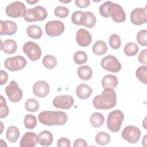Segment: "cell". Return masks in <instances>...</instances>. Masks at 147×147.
<instances>
[{
  "label": "cell",
  "instance_id": "1",
  "mask_svg": "<svg viewBox=\"0 0 147 147\" xmlns=\"http://www.w3.org/2000/svg\"><path fill=\"white\" fill-rule=\"evenodd\" d=\"M100 14L106 18L111 17L117 23H121L126 20V14L121 6L112 1H106L99 9Z\"/></svg>",
  "mask_w": 147,
  "mask_h": 147
},
{
  "label": "cell",
  "instance_id": "2",
  "mask_svg": "<svg viewBox=\"0 0 147 147\" xmlns=\"http://www.w3.org/2000/svg\"><path fill=\"white\" fill-rule=\"evenodd\" d=\"M92 104L99 110H108L113 108L117 104V94L114 89L104 88L102 94L94 97Z\"/></svg>",
  "mask_w": 147,
  "mask_h": 147
},
{
  "label": "cell",
  "instance_id": "3",
  "mask_svg": "<svg viewBox=\"0 0 147 147\" xmlns=\"http://www.w3.org/2000/svg\"><path fill=\"white\" fill-rule=\"evenodd\" d=\"M40 122L44 125H63L68 119L67 115L61 111H43L38 116Z\"/></svg>",
  "mask_w": 147,
  "mask_h": 147
},
{
  "label": "cell",
  "instance_id": "4",
  "mask_svg": "<svg viewBox=\"0 0 147 147\" xmlns=\"http://www.w3.org/2000/svg\"><path fill=\"white\" fill-rule=\"evenodd\" d=\"M124 119V114L119 110H115L110 113L107 116V126L112 132H118Z\"/></svg>",
  "mask_w": 147,
  "mask_h": 147
},
{
  "label": "cell",
  "instance_id": "5",
  "mask_svg": "<svg viewBox=\"0 0 147 147\" xmlns=\"http://www.w3.org/2000/svg\"><path fill=\"white\" fill-rule=\"evenodd\" d=\"M48 13L46 9L40 5L35 6L33 9H29L26 10L24 16V20L28 22L43 21L47 18Z\"/></svg>",
  "mask_w": 147,
  "mask_h": 147
},
{
  "label": "cell",
  "instance_id": "6",
  "mask_svg": "<svg viewBox=\"0 0 147 147\" xmlns=\"http://www.w3.org/2000/svg\"><path fill=\"white\" fill-rule=\"evenodd\" d=\"M5 11L7 16L12 18H18L24 17L26 11V8L23 2L14 1L6 7Z\"/></svg>",
  "mask_w": 147,
  "mask_h": 147
},
{
  "label": "cell",
  "instance_id": "7",
  "mask_svg": "<svg viewBox=\"0 0 147 147\" xmlns=\"http://www.w3.org/2000/svg\"><path fill=\"white\" fill-rule=\"evenodd\" d=\"M27 64L25 58L22 56L7 57L5 62V67L10 71H20L24 68Z\"/></svg>",
  "mask_w": 147,
  "mask_h": 147
},
{
  "label": "cell",
  "instance_id": "8",
  "mask_svg": "<svg viewBox=\"0 0 147 147\" xmlns=\"http://www.w3.org/2000/svg\"><path fill=\"white\" fill-rule=\"evenodd\" d=\"M5 92L9 99L14 103L21 100L22 98L23 92L19 87L17 83L14 80H11L5 88Z\"/></svg>",
  "mask_w": 147,
  "mask_h": 147
},
{
  "label": "cell",
  "instance_id": "9",
  "mask_svg": "<svg viewBox=\"0 0 147 147\" xmlns=\"http://www.w3.org/2000/svg\"><path fill=\"white\" fill-rule=\"evenodd\" d=\"M23 51L32 61H37L41 57L42 52L39 45L33 41H28L23 46Z\"/></svg>",
  "mask_w": 147,
  "mask_h": 147
},
{
  "label": "cell",
  "instance_id": "10",
  "mask_svg": "<svg viewBox=\"0 0 147 147\" xmlns=\"http://www.w3.org/2000/svg\"><path fill=\"white\" fill-rule=\"evenodd\" d=\"M64 29V24L59 20L48 21L45 25V32L50 37H56L62 34Z\"/></svg>",
  "mask_w": 147,
  "mask_h": 147
},
{
  "label": "cell",
  "instance_id": "11",
  "mask_svg": "<svg viewBox=\"0 0 147 147\" xmlns=\"http://www.w3.org/2000/svg\"><path fill=\"white\" fill-rule=\"evenodd\" d=\"M102 67L109 72L116 73L121 69V64L117 58L113 55H108L104 57L100 62Z\"/></svg>",
  "mask_w": 147,
  "mask_h": 147
},
{
  "label": "cell",
  "instance_id": "12",
  "mask_svg": "<svg viewBox=\"0 0 147 147\" xmlns=\"http://www.w3.org/2000/svg\"><path fill=\"white\" fill-rule=\"evenodd\" d=\"M141 136L140 129L135 126H126L122 131V138L130 144H135L138 141Z\"/></svg>",
  "mask_w": 147,
  "mask_h": 147
},
{
  "label": "cell",
  "instance_id": "13",
  "mask_svg": "<svg viewBox=\"0 0 147 147\" xmlns=\"http://www.w3.org/2000/svg\"><path fill=\"white\" fill-rule=\"evenodd\" d=\"M74 103V98L68 95L57 96L53 100V105L57 109L68 110L72 106Z\"/></svg>",
  "mask_w": 147,
  "mask_h": 147
},
{
  "label": "cell",
  "instance_id": "14",
  "mask_svg": "<svg viewBox=\"0 0 147 147\" xmlns=\"http://www.w3.org/2000/svg\"><path fill=\"white\" fill-rule=\"evenodd\" d=\"M146 9L145 8H136L130 13V21L136 25H141L146 22Z\"/></svg>",
  "mask_w": 147,
  "mask_h": 147
},
{
  "label": "cell",
  "instance_id": "15",
  "mask_svg": "<svg viewBox=\"0 0 147 147\" xmlns=\"http://www.w3.org/2000/svg\"><path fill=\"white\" fill-rule=\"evenodd\" d=\"M50 91L48 83L45 80H38L35 82L33 86V94L39 98L47 96Z\"/></svg>",
  "mask_w": 147,
  "mask_h": 147
},
{
  "label": "cell",
  "instance_id": "16",
  "mask_svg": "<svg viewBox=\"0 0 147 147\" xmlns=\"http://www.w3.org/2000/svg\"><path fill=\"white\" fill-rule=\"evenodd\" d=\"M76 40L79 46L86 47L91 43L92 36L90 32L86 29L81 28L76 32Z\"/></svg>",
  "mask_w": 147,
  "mask_h": 147
},
{
  "label": "cell",
  "instance_id": "17",
  "mask_svg": "<svg viewBox=\"0 0 147 147\" xmlns=\"http://www.w3.org/2000/svg\"><path fill=\"white\" fill-rule=\"evenodd\" d=\"M17 30V25L13 21L6 20L0 21V34L9 35L14 34Z\"/></svg>",
  "mask_w": 147,
  "mask_h": 147
},
{
  "label": "cell",
  "instance_id": "18",
  "mask_svg": "<svg viewBox=\"0 0 147 147\" xmlns=\"http://www.w3.org/2000/svg\"><path fill=\"white\" fill-rule=\"evenodd\" d=\"M38 143V137L34 132H26L20 140L21 147H34Z\"/></svg>",
  "mask_w": 147,
  "mask_h": 147
},
{
  "label": "cell",
  "instance_id": "19",
  "mask_svg": "<svg viewBox=\"0 0 147 147\" xmlns=\"http://www.w3.org/2000/svg\"><path fill=\"white\" fill-rule=\"evenodd\" d=\"M38 137V142L41 146H50L53 142V134L48 130H44L41 131Z\"/></svg>",
  "mask_w": 147,
  "mask_h": 147
},
{
  "label": "cell",
  "instance_id": "20",
  "mask_svg": "<svg viewBox=\"0 0 147 147\" xmlns=\"http://www.w3.org/2000/svg\"><path fill=\"white\" fill-rule=\"evenodd\" d=\"M92 93V88L88 85L84 83L79 84L76 89V94L78 97L81 99L88 98Z\"/></svg>",
  "mask_w": 147,
  "mask_h": 147
},
{
  "label": "cell",
  "instance_id": "21",
  "mask_svg": "<svg viewBox=\"0 0 147 147\" xmlns=\"http://www.w3.org/2000/svg\"><path fill=\"white\" fill-rule=\"evenodd\" d=\"M1 49L7 54L14 53L17 49V42L13 39H7L4 41H1Z\"/></svg>",
  "mask_w": 147,
  "mask_h": 147
},
{
  "label": "cell",
  "instance_id": "22",
  "mask_svg": "<svg viewBox=\"0 0 147 147\" xmlns=\"http://www.w3.org/2000/svg\"><path fill=\"white\" fill-rule=\"evenodd\" d=\"M118 84V79L116 76L113 75H106L102 80V86L103 88H115Z\"/></svg>",
  "mask_w": 147,
  "mask_h": 147
},
{
  "label": "cell",
  "instance_id": "23",
  "mask_svg": "<svg viewBox=\"0 0 147 147\" xmlns=\"http://www.w3.org/2000/svg\"><path fill=\"white\" fill-rule=\"evenodd\" d=\"M28 36L32 38L38 39L42 35V30L40 26L37 25H29L26 29Z\"/></svg>",
  "mask_w": 147,
  "mask_h": 147
},
{
  "label": "cell",
  "instance_id": "24",
  "mask_svg": "<svg viewBox=\"0 0 147 147\" xmlns=\"http://www.w3.org/2000/svg\"><path fill=\"white\" fill-rule=\"evenodd\" d=\"M77 74L80 79L88 80L92 76V70L88 65H83L78 68Z\"/></svg>",
  "mask_w": 147,
  "mask_h": 147
},
{
  "label": "cell",
  "instance_id": "25",
  "mask_svg": "<svg viewBox=\"0 0 147 147\" xmlns=\"http://www.w3.org/2000/svg\"><path fill=\"white\" fill-rule=\"evenodd\" d=\"M20 130L15 126H9L6 131V137L10 142H16L20 137Z\"/></svg>",
  "mask_w": 147,
  "mask_h": 147
},
{
  "label": "cell",
  "instance_id": "26",
  "mask_svg": "<svg viewBox=\"0 0 147 147\" xmlns=\"http://www.w3.org/2000/svg\"><path fill=\"white\" fill-rule=\"evenodd\" d=\"M86 19V12L82 11H76L71 16V21L72 23L77 25L84 26Z\"/></svg>",
  "mask_w": 147,
  "mask_h": 147
},
{
  "label": "cell",
  "instance_id": "27",
  "mask_svg": "<svg viewBox=\"0 0 147 147\" xmlns=\"http://www.w3.org/2000/svg\"><path fill=\"white\" fill-rule=\"evenodd\" d=\"M107 47L106 44L102 40L96 41L92 46V52L94 54L100 56L107 52Z\"/></svg>",
  "mask_w": 147,
  "mask_h": 147
},
{
  "label": "cell",
  "instance_id": "28",
  "mask_svg": "<svg viewBox=\"0 0 147 147\" xmlns=\"http://www.w3.org/2000/svg\"><path fill=\"white\" fill-rule=\"evenodd\" d=\"M104 122V116L100 113H94L90 117V123L94 127H99L101 126Z\"/></svg>",
  "mask_w": 147,
  "mask_h": 147
},
{
  "label": "cell",
  "instance_id": "29",
  "mask_svg": "<svg viewBox=\"0 0 147 147\" xmlns=\"http://www.w3.org/2000/svg\"><path fill=\"white\" fill-rule=\"evenodd\" d=\"M96 143L99 145H107L110 141V136L108 133L105 131L99 132L95 138Z\"/></svg>",
  "mask_w": 147,
  "mask_h": 147
},
{
  "label": "cell",
  "instance_id": "30",
  "mask_svg": "<svg viewBox=\"0 0 147 147\" xmlns=\"http://www.w3.org/2000/svg\"><path fill=\"white\" fill-rule=\"evenodd\" d=\"M139 48L137 44L134 42H128L124 47L123 52L128 56H135L138 52Z\"/></svg>",
  "mask_w": 147,
  "mask_h": 147
},
{
  "label": "cell",
  "instance_id": "31",
  "mask_svg": "<svg viewBox=\"0 0 147 147\" xmlns=\"http://www.w3.org/2000/svg\"><path fill=\"white\" fill-rule=\"evenodd\" d=\"M57 63L56 58L51 55H47L42 59V64L47 69H53Z\"/></svg>",
  "mask_w": 147,
  "mask_h": 147
},
{
  "label": "cell",
  "instance_id": "32",
  "mask_svg": "<svg viewBox=\"0 0 147 147\" xmlns=\"http://www.w3.org/2000/svg\"><path fill=\"white\" fill-rule=\"evenodd\" d=\"M137 79L142 83L147 84V67L145 65L139 67L136 72Z\"/></svg>",
  "mask_w": 147,
  "mask_h": 147
},
{
  "label": "cell",
  "instance_id": "33",
  "mask_svg": "<svg viewBox=\"0 0 147 147\" xmlns=\"http://www.w3.org/2000/svg\"><path fill=\"white\" fill-rule=\"evenodd\" d=\"M37 123V119L34 115L27 114L25 116L24 119V124L26 129H33L36 126Z\"/></svg>",
  "mask_w": 147,
  "mask_h": 147
},
{
  "label": "cell",
  "instance_id": "34",
  "mask_svg": "<svg viewBox=\"0 0 147 147\" xmlns=\"http://www.w3.org/2000/svg\"><path fill=\"white\" fill-rule=\"evenodd\" d=\"M38 102L34 98H29L25 103V109L30 112H36L39 109Z\"/></svg>",
  "mask_w": 147,
  "mask_h": 147
},
{
  "label": "cell",
  "instance_id": "35",
  "mask_svg": "<svg viewBox=\"0 0 147 147\" xmlns=\"http://www.w3.org/2000/svg\"><path fill=\"white\" fill-rule=\"evenodd\" d=\"M88 60V57L86 52L82 51H76L74 55V61L78 65L84 64Z\"/></svg>",
  "mask_w": 147,
  "mask_h": 147
},
{
  "label": "cell",
  "instance_id": "36",
  "mask_svg": "<svg viewBox=\"0 0 147 147\" xmlns=\"http://www.w3.org/2000/svg\"><path fill=\"white\" fill-rule=\"evenodd\" d=\"M109 43L110 47L114 49H119L121 45L120 37L117 34H112L109 39Z\"/></svg>",
  "mask_w": 147,
  "mask_h": 147
},
{
  "label": "cell",
  "instance_id": "37",
  "mask_svg": "<svg viewBox=\"0 0 147 147\" xmlns=\"http://www.w3.org/2000/svg\"><path fill=\"white\" fill-rule=\"evenodd\" d=\"M0 96V118L2 119L8 115L9 113V109L6 105V99L2 95H1Z\"/></svg>",
  "mask_w": 147,
  "mask_h": 147
},
{
  "label": "cell",
  "instance_id": "38",
  "mask_svg": "<svg viewBox=\"0 0 147 147\" xmlns=\"http://www.w3.org/2000/svg\"><path fill=\"white\" fill-rule=\"evenodd\" d=\"M86 19L84 26L87 27L88 28H91L94 27L96 22V19L94 14L90 11H86Z\"/></svg>",
  "mask_w": 147,
  "mask_h": 147
},
{
  "label": "cell",
  "instance_id": "39",
  "mask_svg": "<svg viewBox=\"0 0 147 147\" xmlns=\"http://www.w3.org/2000/svg\"><path fill=\"white\" fill-rule=\"evenodd\" d=\"M137 41L141 45L145 47L147 45V30L142 29L138 32L137 34Z\"/></svg>",
  "mask_w": 147,
  "mask_h": 147
},
{
  "label": "cell",
  "instance_id": "40",
  "mask_svg": "<svg viewBox=\"0 0 147 147\" xmlns=\"http://www.w3.org/2000/svg\"><path fill=\"white\" fill-rule=\"evenodd\" d=\"M69 9L62 6H59L55 8L54 9V14L56 17L60 18H65L67 17L69 14Z\"/></svg>",
  "mask_w": 147,
  "mask_h": 147
},
{
  "label": "cell",
  "instance_id": "41",
  "mask_svg": "<svg viewBox=\"0 0 147 147\" xmlns=\"http://www.w3.org/2000/svg\"><path fill=\"white\" fill-rule=\"evenodd\" d=\"M146 56H147V49H145L142 50L140 53L138 57V60L139 62L142 64L146 65L147 64Z\"/></svg>",
  "mask_w": 147,
  "mask_h": 147
},
{
  "label": "cell",
  "instance_id": "42",
  "mask_svg": "<svg viewBox=\"0 0 147 147\" xmlns=\"http://www.w3.org/2000/svg\"><path fill=\"white\" fill-rule=\"evenodd\" d=\"M57 146L58 147L65 146L69 147L71 146V142L69 139L66 137H61L59 138L57 142Z\"/></svg>",
  "mask_w": 147,
  "mask_h": 147
},
{
  "label": "cell",
  "instance_id": "43",
  "mask_svg": "<svg viewBox=\"0 0 147 147\" xmlns=\"http://www.w3.org/2000/svg\"><path fill=\"white\" fill-rule=\"evenodd\" d=\"M75 5L80 8H85L89 6L90 4V1L89 0H76Z\"/></svg>",
  "mask_w": 147,
  "mask_h": 147
},
{
  "label": "cell",
  "instance_id": "44",
  "mask_svg": "<svg viewBox=\"0 0 147 147\" xmlns=\"http://www.w3.org/2000/svg\"><path fill=\"white\" fill-rule=\"evenodd\" d=\"M74 147H86L88 146V145L86 141L82 138H78L76 140L74 143Z\"/></svg>",
  "mask_w": 147,
  "mask_h": 147
},
{
  "label": "cell",
  "instance_id": "45",
  "mask_svg": "<svg viewBox=\"0 0 147 147\" xmlns=\"http://www.w3.org/2000/svg\"><path fill=\"white\" fill-rule=\"evenodd\" d=\"M1 81H0V84L1 86L3 85L4 84H5L7 80H8V75L7 74L6 72L4 71L3 70L1 69Z\"/></svg>",
  "mask_w": 147,
  "mask_h": 147
},
{
  "label": "cell",
  "instance_id": "46",
  "mask_svg": "<svg viewBox=\"0 0 147 147\" xmlns=\"http://www.w3.org/2000/svg\"><path fill=\"white\" fill-rule=\"evenodd\" d=\"M26 2H27V3H29L30 5H33V4H35V3H37V2H38V0H36V1H28V0H26Z\"/></svg>",
  "mask_w": 147,
  "mask_h": 147
},
{
  "label": "cell",
  "instance_id": "47",
  "mask_svg": "<svg viewBox=\"0 0 147 147\" xmlns=\"http://www.w3.org/2000/svg\"><path fill=\"white\" fill-rule=\"evenodd\" d=\"M59 1L61 2H63V3H68V2H71V0H70V1Z\"/></svg>",
  "mask_w": 147,
  "mask_h": 147
}]
</instances>
